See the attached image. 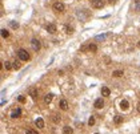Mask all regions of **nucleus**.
<instances>
[{
  "mask_svg": "<svg viewBox=\"0 0 140 134\" xmlns=\"http://www.w3.org/2000/svg\"><path fill=\"white\" fill-rule=\"evenodd\" d=\"M27 134H37V132L33 129H27Z\"/></svg>",
  "mask_w": 140,
  "mask_h": 134,
  "instance_id": "a878e982",
  "label": "nucleus"
},
{
  "mask_svg": "<svg viewBox=\"0 0 140 134\" xmlns=\"http://www.w3.org/2000/svg\"><path fill=\"white\" fill-rule=\"evenodd\" d=\"M88 125L89 126H93V125H95V117H89V120H88Z\"/></svg>",
  "mask_w": 140,
  "mask_h": 134,
  "instance_id": "5701e85b",
  "label": "nucleus"
},
{
  "mask_svg": "<svg viewBox=\"0 0 140 134\" xmlns=\"http://www.w3.org/2000/svg\"><path fill=\"white\" fill-rule=\"evenodd\" d=\"M63 134H73V129L71 126H64L63 128Z\"/></svg>",
  "mask_w": 140,
  "mask_h": 134,
  "instance_id": "9b49d317",
  "label": "nucleus"
},
{
  "mask_svg": "<svg viewBox=\"0 0 140 134\" xmlns=\"http://www.w3.org/2000/svg\"><path fill=\"white\" fill-rule=\"evenodd\" d=\"M65 29H67V33H72V31H73V29H72V27H68V25L65 27Z\"/></svg>",
  "mask_w": 140,
  "mask_h": 134,
  "instance_id": "cd10ccee",
  "label": "nucleus"
},
{
  "mask_svg": "<svg viewBox=\"0 0 140 134\" xmlns=\"http://www.w3.org/2000/svg\"><path fill=\"white\" fill-rule=\"evenodd\" d=\"M138 48H140V41H139V43H138Z\"/></svg>",
  "mask_w": 140,
  "mask_h": 134,
  "instance_id": "2f4dec72",
  "label": "nucleus"
},
{
  "mask_svg": "<svg viewBox=\"0 0 140 134\" xmlns=\"http://www.w3.org/2000/svg\"><path fill=\"white\" fill-rule=\"evenodd\" d=\"M91 5H92V8H95V9H102L104 7V1L103 0H92Z\"/></svg>",
  "mask_w": 140,
  "mask_h": 134,
  "instance_id": "20e7f679",
  "label": "nucleus"
},
{
  "mask_svg": "<svg viewBox=\"0 0 140 134\" xmlns=\"http://www.w3.org/2000/svg\"><path fill=\"white\" fill-rule=\"evenodd\" d=\"M29 94H31V97H32V98H36L37 97V90L36 89H31L29 90Z\"/></svg>",
  "mask_w": 140,
  "mask_h": 134,
  "instance_id": "aec40b11",
  "label": "nucleus"
},
{
  "mask_svg": "<svg viewBox=\"0 0 140 134\" xmlns=\"http://www.w3.org/2000/svg\"><path fill=\"white\" fill-rule=\"evenodd\" d=\"M128 108H130V102H128L127 100H122V101H120V109L127 110Z\"/></svg>",
  "mask_w": 140,
  "mask_h": 134,
  "instance_id": "423d86ee",
  "label": "nucleus"
},
{
  "mask_svg": "<svg viewBox=\"0 0 140 134\" xmlns=\"http://www.w3.org/2000/svg\"><path fill=\"white\" fill-rule=\"evenodd\" d=\"M88 47H89V51H91V52H96V51H98V47H96V44H89Z\"/></svg>",
  "mask_w": 140,
  "mask_h": 134,
  "instance_id": "4be33fe9",
  "label": "nucleus"
},
{
  "mask_svg": "<svg viewBox=\"0 0 140 134\" xmlns=\"http://www.w3.org/2000/svg\"><path fill=\"white\" fill-rule=\"evenodd\" d=\"M1 36L4 37V39H7V37H9V32L7 29H1Z\"/></svg>",
  "mask_w": 140,
  "mask_h": 134,
  "instance_id": "412c9836",
  "label": "nucleus"
},
{
  "mask_svg": "<svg viewBox=\"0 0 140 134\" xmlns=\"http://www.w3.org/2000/svg\"><path fill=\"white\" fill-rule=\"evenodd\" d=\"M45 29H47V32L51 33V35L56 33V31H57V28H56V25H55V24H48V25L45 27Z\"/></svg>",
  "mask_w": 140,
  "mask_h": 134,
  "instance_id": "39448f33",
  "label": "nucleus"
},
{
  "mask_svg": "<svg viewBox=\"0 0 140 134\" xmlns=\"http://www.w3.org/2000/svg\"><path fill=\"white\" fill-rule=\"evenodd\" d=\"M138 112L140 113V102H139V104H138Z\"/></svg>",
  "mask_w": 140,
  "mask_h": 134,
  "instance_id": "c756f323",
  "label": "nucleus"
},
{
  "mask_svg": "<svg viewBox=\"0 0 140 134\" xmlns=\"http://www.w3.org/2000/svg\"><path fill=\"white\" fill-rule=\"evenodd\" d=\"M135 3H140V0H135Z\"/></svg>",
  "mask_w": 140,
  "mask_h": 134,
  "instance_id": "473e14b6",
  "label": "nucleus"
},
{
  "mask_svg": "<svg viewBox=\"0 0 140 134\" xmlns=\"http://www.w3.org/2000/svg\"><path fill=\"white\" fill-rule=\"evenodd\" d=\"M51 120H52V122H53V124H59V122H60V120H61V118H60V116H56V114H53V116H52V118H51Z\"/></svg>",
  "mask_w": 140,
  "mask_h": 134,
  "instance_id": "2eb2a0df",
  "label": "nucleus"
},
{
  "mask_svg": "<svg viewBox=\"0 0 140 134\" xmlns=\"http://www.w3.org/2000/svg\"><path fill=\"white\" fill-rule=\"evenodd\" d=\"M52 8H53V11H56V12H64L65 5H64L61 1H56V3H53Z\"/></svg>",
  "mask_w": 140,
  "mask_h": 134,
  "instance_id": "f03ea898",
  "label": "nucleus"
},
{
  "mask_svg": "<svg viewBox=\"0 0 140 134\" xmlns=\"http://www.w3.org/2000/svg\"><path fill=\"white\" fill-rule=\"evenodd\" d=\"M95 134H99V133H95Z\"/></svg>",
  "mask_w": 140,
  "mask_h": 134,
  "instance_id": "72a5a7b5",
  "label": "nucleus"
},
{
  "mask_svg": "<svg viewBox=\"0 0 140 134\" xmlns=\"http://www.w3.org/2000/svg\"><path fill=\"white\" fill-rule=\"evenodd\" d=\"M3 67H4L7 70H11L13 68L12 67V63H9V61H4V63H3Z\"/></svg>",
  "mask_w": 140,
  "mask_h": 134,
  "instance_id": "4468645a",
  "label": "nucleus"
},
{
  "mask_svg": "<svg viewBox=\"0 0 140 134\" xmlns=\"http://www.w3.org/2000/svg\"><path fill=\"white\" fill-rule=\"evenodd\" d=\"M135 8L138 12H140V3H135Z\"/></svg>",
  "mask_w": 140,
  "mask_h": 134,
  "instance_id": "c85d7f7f",
  "label": "nucleus"
},
{
  "mask_svg": "<svg viewBox=\"0 0 140 134\" xmlns=\"http://www.w3.org/2000/svg\"><path fill=\"white\" fill-rule=\"evenodd\" d=\"M11 27H12L13 29H17V28H19V23H16V21H11Z\"/></svg>",
  "mask_w": 140,
  "mask_h": 134,
  "instance_id": "b1692460",
  "label": "nucleus"
},
{
  "mask_svg": "<svg viewBox=\"0 0 140 134\" xmlns=\"http://www.w3.org/2000/svg\"><path fill=\"white\" fill-rule=\"evenodd\" d=\"M17 57H19V60H21V61H28L29 60V53L27 52L25 49L20 48L17 51Z\"/></svg>",
  "mask_w": 140,
  "mask_h": 134,
  "instance_id": "f257e3e1",
  "label": "nucleus"
},
{
  "mask_svg": "<svg viewBox=\"0 0 140 134\" xmlns=\"http://www.w3.org/2000/svg\"><path fill=\"white\" fill-rule=\"evenodd\" d=\"M124 73H123V70H115L114 73H112V76H114V77H122Z\"/></svg>",
  "mask_w": 140,
  "mask_h": 134,
  "instance_id": "6ab92c4d",
  "label": "nucleus"
},
{
  "mask_svg": "<svg viewBox=\"0 0 140 134\" xmlns=\"http://www.w3.org/2000/svg\"><path fill=\"white\" fill-rule=\"evenodd\" d=\"M12 67H13V69H20V67H21V65H20V61H19V60H15L13 63H12Z\"/></svg>",
  "mask_w": 140,
  "mask_h": 134,
  "instance_id": "dca6fc26",
  "label": "nucleus"
},
{
  "mask_svg": "<svg viewBox=\"0 0 140 134\" xmlns=\"http://www.w3.org/2000/svg\"><path fill=\"white\" fill-rule=\"evenodd\" d=\"M93 106H95L96 109H102L103 106H104V101H103L102 98H98V100L95 101V104H93Z\"/></svg>",
  "mask_w": 140,
  "mask_h": 134,
  "instance_id": "0eeeda50",
  "label": "nucleus"
},
{
  "mask_svg": "<svg viewBox=\"0 0 140 134\" xmlns=\"http://www.w3.org/2000/svg\"><path fill=\"white\" fill-rule=\"evenodd\" d=\"M20 114H21V110L16 109V110H13V112L11 113V117H12V118H19V117H20Z\"/></svg>",
  "mask_w": 140,
  "mask_h": 134,
  "instance_id": "f8f14e48",
  "label": "nucleus"
},
{
  "mask_svg": "<svg viewBox=\"0 0 140 134\" xmlns=\"http://www.w3.org/2000/svg\"><path fill=\"white\" fill-rule=\"evenodd\" d=\"M19 102H21V104H23V102H25V97H24V96H19Z\"/></svg>",
  "mask_w": 140,
  "mask_h": 134,
  "instance_id": "bb28decb",
  "label": "nucleus"
},
{
  "mask_svg": "<svg viewBox=\"0 0 140 134\" xmlns=\"http://www.w3.org/2000/svg\"><path fill=\"white\" fill-rule=\"evenodd\" d=\"M35 125H36V128H39V129H43L44 128V121H43V118H36V121H35Z\"/></svg>",
  "mask_w": 140,
  "mask_h": 134,
  "instance_id": "6e6552de",
  "label": "nucleus"
},
{
  "mask_svg": "<svg viewBox=\"0 0 140 134\" xmlns=\"http://www.w3.org/2000/svg\"><path fill=\"white\" fill-rule=\"evenodd\" d=\"M52 98H53V94H52V93L45 94V97H44V102H45V104H51V102H52Z\"/></svg>",
  "mask_w": 140,
  "mask_h": 134,
  "instance_id": "1a4fd4ad",
  "label": "nucleus"
},
{
  "mask_svg": "<svg viewBox=\"0 0 140 134\" xmlns=\"http://www.w3.org/2000/svg\"><path fill=\"white\" fill-rule=\"evenodd\" d=\"M110 94H111V90L108 89L107 86H103L102 88V96H104V97H108Z\"/></svg>",
  "mask_w": 140,
  "mask_h": 134,
  "instance_id": "9d476101",
  "label": "nucleus"
},
{
  "mask_svg": "<svg viewBox=\"0 0 140 134\" xmlns=\"http://www.w3.org/2000/svg\"><path fill=\"white\" fill-rule=\"evenodd\" d=\"M110 3L112 4V3H116V0H110Z\"/></svg>",
  "mask_w": 140,
  "mask_h": 134,
  "instance_id": "7c9ffc66",
  "label": "nucleus"
},
{
  "mask_svg": "<svg viewBox=\"0 0 140 134\" xmlns=\"http://www.w3.org/2000/svg\"><path fill=\"white\" fill-rule=\"evenodd\" d=\"M80 51H81V52L89 51V47H87V45H85V44H83V45H81V47H80Z\"/></svg>",
  "mask_w": 140,
  "mask_h": 134,
  "instance_id": "393cba45",
  "label": "nucleus"
},
{
  "mask_svg": "<svg viewBox=\"0 0 140 134\" xmlns=\"http://www.w3.org/2000/svg\"><path fill=\"white\" fill-rule=\"evenodd\" d=\"M107 37H108V35H99V36L95 37V40L96 41H103V40H106Z\"/></svg>",
  "mask_w": 140,
  "mask_h": 134,
  "instance_id": "a211bd4d",
  "label": "nucleus"
},
{
  "mask_svg": "<svg viewBox=\"0 0 140 134\" xmlns=\"http://www.w3.org/2000/svg\"><path fill=\"white\" fill-rule=\"evenodd\" d=\"M31 47H32V49L35 52H39V51H40L41 44H40V41H39L37 39H32V40H31Z\"/></svg>",
  "mask_w": 140,
  "mask_h": 134,
  "instance_id": "7ed1b4c3",
  "label": "nucleus"
},
{
  "mask_svg": "<svg viewBox=\"0 0 140 134\" xmlns=\"http://www.w3.org/2000/svg\"><path fill=\"white\" fill-rule=\"evenodd\" d=\"M60 109L61 110H67L68 109V102L65 101V100H61L60 101Z\"/></svg>",
  "mask_w": 140,
  "mask_h": 134,
  "instance_id": "ddd939ff",
  "label": "nucleus"
},
{
  "mask_svg": "<svg viewBox=\"0 0 140 134\" xmlns=\"http://www.w3.org/2000/svg\"><path fill=\"white\" fill-rule=\"evenodd\" d=\"M114 121H115L116 125H120V124L123 122V117H122V116H116V117L114 118Z\"/></svg>",
  "mask_w": 140,
  "mask_h": 134,
  "instance_id": "f3484780",
  "label": "nucleus"
}]
</instances>
